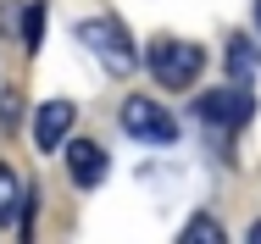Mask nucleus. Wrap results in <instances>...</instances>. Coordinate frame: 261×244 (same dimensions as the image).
Segmentation results:
<instances>
[{
  "mask_svg": "<svg viewBox=\"0 0 261 244\" xmlns=\"http://www.w3.org/2000/svg\"><path fill=\"white\" fill-rule=\"evenodd\" d=\"M245 244H261V222H250V239H245Z\"/></svg>",
  "mask_w": 261,
  "mask_h": 244,
  "instance_id": "nucleus-12",
  "label": "nucleus"
},
{
  "mask_svg": "<svg viewBox=\"0 0 261 244\" xmlns=\"http://www.w3.org/2000/svg\"><path fill=\"white\" fill-rule=\"evenodd\" d=\"M17 211H28V195L11 167H0V228H17Z\"/></svg>",
  "mask_w": 261,
  "mask_h": 244,
  "instance_id": "nucleus-8",
  "label": "nucleus"
},
{
  "mask_svg": "<svg viewBox=\"0 0 261 244\" xmlns=\"http://www.w3.org/2000/svg\"><path fill=\"white\" fill-rule=\"evenodd\" d=\"M72 122H78V105L72 100H45L39 105V117H34V145H39V155H61V150L72 145Z\"/></svg>",
  "mask_w": 261,
  "mask_h": 244,
  "instance_id": "nucleus-5",
  "label": "nucleus"
},
{
  "mask_svg": "<svg viewBox=\"0 0 261 244\" xmlns=\"http://www.w3.org/2000/svg\"><path fill=\"white\" fill-rule=\"evenodd\" d=\"M178 244H228V233H222V222H217L211 211H195V216L184 222Z\"/></svg>",
  "mask_w": 261,
  "mask_h": 244,
  "instance_id": "nucleus-9",
  "label": "nucleus"
},
{
  "mask_svg": "<svg viewBox=\"0 0 261 244\" xmlns=\"http://www.w3.org/2000/svg\"><path fill=\"white\" fill-rule=\"evenodd\" d=\"M61 155H67V172H72V183H78V189H100L106 172H111V155H106L95 139H72Z\"/></svg>",
  "mask_w": 261,
  "mask_h": 244,
  "instance_id": "nucleus-6",
  "label": "nucleus"
},
{
  "mask_svg": "<svg viewBox=\"0 0 261 244\" xmlns=\"http://www.w3.org/2000/svg\"><path fill=\"white\" fill-rule=\"evenodd\" d=\"M78 39L106 61V72H111V78H128V72L139 67V50H134L128 28H122L117 17H89V22H78Z\"/></svg>",
  "mask_w": 261,
  "mask_h": 244,
  "instance_id": "nucleus-2",
  "label": "nucleus"
},
{
  "mask_svg": "<svg viewBox=\"0 0 261 244\" xmlns=\"http://www.w3.org/2000/svg\"><path fill=\"white\" fill-rule=\"evenodd\" d=\"M39 39H45V6L34 0V6H22V45L39 50Z\"/></svg>",
  "mask_w": 261,
  "mask_h": 244,
  "instance_id": "nucleus-10",
  "label": "nucleus"
},
{
  "mask_svg": "<svg viewBox=\"0 0 261 244\" xmlns=\"http://www.w3.org/2000/svg\"><path fill=\"white\" fill-rule=\"evenodd\" d=\"M256 67H261V56H256V39L233 34V39H228V72H233V84H245V89H250Z\"/></svg>",
  "mask_w": 261,
  "mask_h": 244,
  "instance_id": "nucleus-7",
  "label": "nucleus"
},
{
  "mask_svg": "<svg viewBox=\"0 0 261 244\" xmlns=\"http://www.w3.org/2000/svg\"><path fill=\"white\" fill-rule=\"evenodd\" d=\"M145 67H150V78H156L161 89H195V78H200V67H206V50L189 45V39H150L145 50Z\"/></svg>",
  "mask_w": 261,
  "mask_h": 244,
  "instance_id": "nucleus-1",
  "label": "nucleus"
},
{
  "mask_svg": "<svg viewBox=\"0 0 261 244\" xmlns=\"http://www.w3.org/2000/svg\"><path fill=\"white\" fill-rule=\"evenodd\" d=\"M17 105H22L17 95H6V100H0V122H17Z\"/></svg>",
  "mask_w": 261,
  "mask_h": 244,
  "instance_id": "nucleus-11",
  "label": "nucleus"
},
{
  "mask_svg": "<svg viewBox=\"0 0 261 244\" xmlns=\"http://www.w3.org/2000/svg\"><path fill=\"white\" fill-rule=\"evenodd\" d=\"M256 34H261V0H256Z\"/></svg>",
  "mask_w": 261,
  "mask_h": 244,
  "instance_id": "nucleus-13",
  "label": "nucleus"
},
{
  "mask_svg": "<svg viewBox=\"0 0 261 244\" xmlns=\"http://www.w3.org/2000/svg\"><path fill=\"white\" fill-rule=\"evenodd\" d=\"M122 128L134 139H150V145H172L178 139V122L167 117V105H156L150 95H128L122 100Z\"/></svg>",
  "mask_w": 261,
  "mask_h": 244,
  "instance_id": "nucleus-4",
  "label": "nucleus"
},
{
  "mask_svg": "<svg viewBox=\"0 0 261 244\" xmlns=\"http://www.w3.org/2000/svg\"><path fill=\"white\" fill-rule=\"evenodd\" d=\"M195 117H200V122H211V128H245V122L256 117V95H250L245 84L206 89V95L195 100Z\"/></svg>",
  "mask_w": 261,
  "mask_h": 244,
  "instance_id": "nucleus-3",
  "label": "nucleus"
}]
</instances>
